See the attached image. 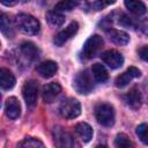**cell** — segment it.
<instances>
[{
  "label": "cell",
  "instance_id": "obj_26",
  "mask_svg": "<svg viewBox=\"0 0 148 148\" xmlns=\"http://www.w3.org/2000/svg\"><path fill=\"white\" fill-rule=\"evenodd\" d=\"M20 146L21 147H28V148H30V147H44V143L36 138H27L22 142H20Z\"/></svg>",
  "mask_w": 148,
  "mask_h": 148
},
{
  "label": "cell",
  "instance_id": "obj_28",
  "mask_svg": "<svg viewBox=\"0 0 148 148\" xmlns=\"http://www.w3.org/2000/svg\"><path fill=\"white\" fill-rule=\"evenodd\" d=\"M119 23L121 25H125V27H133L134 25L132 18L128 17V16H126V15H121V18L119 20Z\"/></svg>",
  "mask_w": 148,
  "mask_h": 148
},
{
  "label": "cell",
  "instance_id": "obj_4",
  "mask_svg": "<svg viewBox=\"0 0 148 148\" xmlns=\"http://www.w3.org/2000/svg\"><path fill=\"white\" fill-rule=\"evenodd\" d=\"M73 87L79 94H89L94 89V81L91 74L88 71L79 72L74 79Z\"/></svg>",
  "mask_w": 148,
  "mask_h": 148
},
{
  "label": "cell",
  "instance_id": "obj_22",
  "mask_svg": "<svg viewBox=\"0 0 148 148\" xmlns=\"http://www.w3.org/2000/svg\"><path fill=\"white\" fill-rule=\"evenodd\" d=\"M56 140H57V145L59 147H72L74 145L73 142V138L66 133V132H59L57 135H56Z\"/></svg>",
  "mask_w": 148,
  "mask_h": 148
},
{
  "label": "cell",
  "instance_id": "obj_11",
  "mask_svg": "<svg viewBox=\"0 0 148 148\" xmlns=\"http://www.w3.org/2000/svg\"><path fill=\"white\" fill-rule=\"evenodd\" d=\"M5 112L9 119H16L21 114V105L16 97H9L5 104Z\"/></svg>",
  "mask_w": 148,
  "mask_h": 148
},
{
  "label": "cell",
  "instance_id": "obj_7",
  "mask_svg": "<svg viewBox=\"0 0 148 148\" xmlns=\"http://www.w3.org/2000/svg\"><path fill=\"white\" fill-rule=\"evenodd\" d=\"M101 58L111 69H117L124 64V57L116 50H108L103 52L101 54Z\"/></svg>",
  "mask_w": 148,
  "mask_h": 148
},
{
  "label": "cell",
  "instance_id": "obj_12",
  "mask_svg": "<svg viewBox=\"0 0 148 148\" xmlns=\"http://www.w3.org/2000/svg\"><path fill=\"white\" fill-rule=\"evenodd\" d=\"M125 102L126 104L132 108L133 110H136L141 106V102H142V97H141V92L140 89L138 87H133L125 96Z\"/></svg>",
  "mask_w": 148,
  "mask_h": 148
},
{
  "label": "cell",
  "instance_id": "obj_23",
  "mask_svg": "<svg viewBox=\"0 0 148 148\" xmlns=\"http://www.w3.org/2000/svg\"><path fill=\"white\" fill-rule=\"evenodd\" d=\"M76 0H60L56 6H54V10L56 12H69L72 9H74L76 7Z\"/></svg>",
  "mask_w": 148,
  "mask_h": 148
},
{
  "label": "cell",
  "instance_id": "obj_24",
  "mask_svg": "<svg viewBox=\"0 0 148 148\" xmlns=\"http://www.w3.org/2000/svg\"><path fill=\"white\" fill-rule=\"evenodd\" d=\"M135 133L140 139V141L148 146V124H140L136 127Z\"/></svg>",
  "mask_w": 148,
  "mask_h": 148
},
{
  "label": "cell",
  "instance_id": "obj_2",
  "mask_svg": "<svg viewBox=\"0 0 148 148\" xmlns=\"http://www.w3.org/2000/svg\"><path fill=\"white\" fill-rule=\"evenodd\" d=\"M95 117L98 124L105 127H111L114 124L116 114L114 109L109 103H99L95 108Z\"/></svg>",
  "mask_w": 148,
  "mask_h": 148
},
{
  "label": "cell",
  "instance_id": "obj_19",
  "mask_svg": "<svg viewBox=\"0 0 148 148\" xmlns=\"http://www.w3.org/2000/svg\"><path fill=\"white\" fill-rule=\"evenodd\" d=\"M91 74H92L94 79L96 81H98V82H105L109 79L108 71L101 64H94L92 65V67H91Z\"/></svg>",
  "mask_w": 148,
  "mask_h": 148
},
{
  "label": "cell",
  "instance_id": "obj_30",
  "mask_svg": "<svg viewBox=\"0 0 148 148\" xmlns=\"http://www.w3.org/2000/svg\"><path fill=\"white\" fill-rule=\"evenodd\" d=\"M0 1H1V3H2L3 6H7V7L15 6V5L18 2V0H0Z\"/></svg>",
  "mask_w": 148,
  "mask_h": 148
},
{
  "label": "cell",
  "instance_id": "obj_17",
  "mask_svg": "<svg viewBox=\"0 0 148 148\" xmlns=\"http://www.w3.org/2000/svg\"><path fill=\"white\" fill-rule=\"evenodd\" d=\"M21 52H22V54L27 59L32 60V61L36 60V59H38V57H39V50L31 42H24L21 45Z\"/></svg>",
  "mask_w": 148,
  "mask_h": 148
},
{
  "label": "cell",
  "instance_id": "obj_8",
  "mask_svg": "<svg viewBox=\"0 0 148 148\" xmlns=\"http://www.w3.org/2000/svg\"><path fill=\"white\" fill-rule=\"evenodd\" d=\"M77 30H79V24H77L76 22L69 23L65 29H62L61 31H59V32L56 35L54 40H53L54 44H56L57 46L64 45L69 38H72V37L77 32Z\"/></svg>",
  "mask_w": 148,
  "mask_h": 148
},
{
  "label": "cell",
  "instance_id": "obj_15",
  "mask_svg": "<svg viewBox=\"0 0 148 148\" xmlns=\"http://www.w3.org/2000/svg\"><path fill=\"white\" fill-rule=\"evenodd\" d=\"M0 86L3 90H9L15 86V76L7 68L0 69Z\"/></svg>",
  "mask_w": 148,
  "mask_h": 148
},
{
  "label": "cell",
  "instance_id": "obj_20",
  "mask_svg": "<svg viewBox=\"0 0 148 148\" xmlns=\"http://www.w3.org/2000/svg\"><path fill=\"white\" fill-rule=\"evenodd\" d=\"M13 22L9 20V16L6 15V14H2L1 15V18H0V29H1V32L7 36V37H12L14 35V28H13Z\"/></svg>",
  "mask_w": 148,
  "mask_h": 148
},
{
  "label": "cell",
  "instance_id": "obj_21",
  "mask_svg": "<svg viewBox=\"0 0 148 148\" xmlns=\"http://www.w3.org/2000/svg\"><path fill=\"white\" fill-rule=\"evenodd\" d=\"M46 20L52 27H61L65 23V16L60 12H49L46 14Z\"/></svg>",
  "mask_w": 148,
  "mask_h": 148
},
{
  "label": "cell",
  "instance_id": "obj_1",
  "mask_svg": "<svg viewBox=\"0 0 148 148\" xmlns=\"http://www.w3.org/2000/svg\"><path fill=\"white\" fill-rule=\"evenodd\" d=\"M16 28L27 35H36L39 32L40 23L39 21L29 14H18L15 17Z\"/></svg>",
  "mask_w": 148,
  "mask_h": 148
},
{
  "label": "cell",
  "instance_id": "obj_25",
  "mask_svg": "<svg viewBox=\"0 0 148 148\" xmlns=\"http://www.w3.org/2000/svg\"><path fill=\"white\" fill-rule=\"evenodd\" d=\"M114 146L119 148H128V147H132V142L126 134L120 133L114 139Z\"/></svg>",
  "mask_w": 148,
  "mask_h": 148
},
{
  "label": "cell",
  "instance_id": "obj_18",
  "mask_svg": "<svg viewBox=\"0 0 148 148\" xmlns=\"http://www.w3.org/2000/svg\"><path fill=\"white\" fill-rule=\"evenodd\" d=\"M125 6L131 13H133L134 15H138V16L143 15L147 10L145 3L140 0H125Z\"/></svg>",
  "mask_w": 148,
  "mask_h": 148
},
{
  "label": "cell",
  "instance_id": "obj_3",
  "mask_svg": "<svg viewBox=\"0 0 148 148\" xmlns=\"http://www.w3.org/2000/svg\"><path fill=\"white\" fill-rule=\"evenodd\" d=\"M103 44H104L103 38L99 35H92V36H90L86 40V43H84V45L82 47V51H81L82 59L88 60V59L94 58L97 54V52L102 49Z\"/></svg>",
  "mask_w": 148,
  "mask_h": 148
},
{
  "label": "cell",
  "instance_id": "obj_5",
  "mask_svg": "<svg viewBox=\"0 0 148 148\" xmlns=\"http://www.w3.org/2000/svg\"><path fill=\"white\" fill-rule=\"evenodd\" d=\"M59 113L61 117L66 119H74L80 116L81 113V105L80 102L75 98H67L61 102L59 106Z\"/></svg>",
  "mask_w": 148,
  "mask_h": 148
},
{
  "label": "cell",
  "instance_id": "obj_16",
  "mask_svg": "<svg viewBox=\"0 0 148 148\" xmlns=\"http://www.w3.org/2000/svg\"><path fill=\"white\" fill-rule=\"evenodd\" d=\"M74 130L83 142H89L92 139V128L87 123H77Z\"/></svg>",
  "mask_w": 148,
  "mask_h": 148
},
{
  "label": "cell",
  "instance_id": "obj_13",
  "mask_svg": "<svg viewBox=\"0 0 148 148\" xmlns=\"http://www.w3.org/2000/svg\"><path fill=\"white\" fill-rule=\"evenodd\" d=\"M37 73L42 76V77H51L56 74V72L58 71V65L57 62L52 61V60H47V61H43L40 62L37 68H36Z\"/></svg>",
  "mask_w": 148,
  "mask_h": 148
},
{
  "label": "cell",
  "instance_id": "obj_10",
  "mask_svg": "<svg viewBox=\"0 0 148 148\" xmlns=\"http://www.w3.org/2000/svg\"><path fill=\"white\" fill-rule=\"evenodd\" d=\"M60 91H61V87L57 82H51V83L45 84L42 90L43 101L45 103H52L57 98V96L60 94Z\"/></svg>",
  "mask_w": 148,
  "mask_h": 148
},
{
  "label": "cell",
  "instance_id": "obj_6",
  "mask_svg": "<svg viewBox=\"0 0 148 148\" xmlns=\"http://www.w3.org/2000/svg\"><path fill=\"white\" fill-rule=\"evenodd\" d=\"M22 95L23 98L27 103V105L29 108H34L36 102H37V97H38V84L36 81L30 80L27 81L22 88Z\"/></svg>",
  "mask_w": 148,
  "mask_h": 148
},
{
  "label": "cell",
  "instance_id": "obj_29",
  "mask_svg": "<svg viewBox=\"0 0 148 148\" xmlns=\"http://www.w3.org/2000/svg\"><path fill=\"white\" fill-rule=\"evenodd\" d=\"M139 57L143 61H147L148 62V45H145V46H142L139 50Z\"/></svg>",
  "mask_w": 148,
  "mask_h": 148
},
{
  "label": "cell",
  "instance_id": "obj_9",
  "mask_svg": "<svg viewBox=\"0 0 148 148\" xmlns=\"http://www.w3.org/2000/svg\"><path fill=\"white\" fill-rule=\"evenodd\" d=\"M141 75V72L136 68V67H130L127 68L124 73H121L119 76H117L114 84L118 88H124L125 86H127L133 79H136Z\"/></svg>",
  "mask_w": 148,
  "mask_h": 148
},
{
  "label": "cell",
  "instance_id": "obj_14",
  "mask_svg": "<svg viewBox=\"0 0 148 148\" xmlns=\"http://www.w3.org/2000/svg\"><path fill=\"white\" fill-rule=\"evenodd\" d=\"M106 34H108L110 40L117 45H126L130 42V36L125 31L117 30V29H110L106 31Z\"/></svg>",
  "mask_w": 148,
  "mask_h": 148
},
{
  "label": "cell",
  "instance_id": "obj_27",
  "mask_svg": "<svg viewBox=\"0 0 148 148\" xmlns=\"http://www.w3.org/2000/svg\"><path fill=\"white\" fill-rule=\"evenodd\" d=\"M116 1L117 0H96L94 2V8L96 10H101V9H103V8H105L110 5H113Z\"/></svg>",
  "mask_w": 148,
  "mask_h": 148
}]
</instances>
